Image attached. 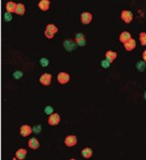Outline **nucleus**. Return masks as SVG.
Masks as SVG:
<instances>
[{"instance_id":"20e7f679","label":"nucleus","mask_w":146,"mask_h":160,"mask_svg":"<svg viewBox=\"0 0 146 160\" xmlns=\"http://www.w3.org/2000/svg\"><path fill=\"white\" fill-rule=\"evenodd\" d=\"M48 125L50 126H57V125L60 124L61 122V117H60L59 113H52L48 118Z\"/></svg>"},{"instance_id":"f8f14e48","label":"nucleus","mask_w":146,"mask_h":160,"mask_svg":"<svg viewBox=\"0 0 146 160\" xmlns=\"http://www.w3.org/2000/svg\"><path fill=\"white\" fill-rule=\"evenodd\" d=\"M130 39H132L131 34H130V32H123L119 37V40L121 43H126V42L129 41Z\"/></svg>"},{"instance_id":"6ab92c4d","label":"nucleus","mask_w":146,"mask_h":160,"mask_svg":"<svg viewBox=\"0 0 146 160\" xmlns=\"http://www.w3.org/2000/svg\"><path fill=\"white\" fill-rule=\"evenodd\" d=\"M64 47H66L67 49H68L69 51H71V50H73V48H75V43H74L72 40H68V41H66L64 42Z\"/></svg>"},{"instance_id":"a211bd4d","label":"nucleus","mask_w":146,"mask_h":160,"mask_svg":"<svg viewBox=\"0 0 146 160\" xmlns=\"http://www.w3.org/2000/svg\"><path fill=\"white\" fill-rule=\"evenodd\" d=\"M82 155H83V157H85V158H90V157H92V155H93V150L89 147L85 148V149L82 150Z\"/></svg>"},{"instance_id":"2eb2a0df","label":"nucleus","mask_w":146,"mask_h":160,"mask_svg":"<svg viewBox=\"0 0 146 160\" xmlns=\"http://www.w3.org/2000/svg\"><path fill=\"white\" fill-rule=\"evenodd\" d=\"M16 7H17V4H15L14 2H7L6 3V10H7L8 13L11 12H15L16 11Z\"/></svg>"},{"instance_id":"7ed1b4c3","label":"nucleus","mask_w":146,"mask_h":160,"mask_svg":"<svg viewBox=\"0 0 146 160\" xmlns=\"http://www.w3.org/2000/svg\"><path fill=\"white\" fill-rule=\"evenodd\" d=\"M52 74L45 73V74H43V75L40 76V78H39V82H40L43 85L48 86V85H50V83H52Z\"/></svg>"},{"instance_id":"9d476101","label":"nucleus","mask_w":146,"mask_h":160,"mask_svg":"<svg viewBox=\"0 0 146 160\" xmlns=\"http://www.w3.org/2000/svg\"><path fill=\"white\" fill-rule=\"evenodd\" d=\"M50 1H48V0H41V1H39V3H38L39 9L43 11L48 10V9H50Z\"/></svg>"},{"instance_id":"dca6fc26","label":"nucleus","mask_w":146,"mask_h":160,"mask_svg":"<svg viewBox=\"0 0 146 160\" xmlns=\"http://www.w3.org/2000/svg\"><path fill=\"white\" fill-rule=\"evenodd\" d=\"M16 14L18 15H23L25 13V6L24 4L22 3H18L17 4V7H16V11H15Z\"/></svg>"},{"instance_id":"9b49d317","label":"nucleus","mask_w":146,"mask_h":160,"mask_svg":"<svg viewBox=\"0 0 146 160\" xmlns=\"http://www.w3.org/2000/svg\"><path fill=\"white\" fill-rule=\"evenodd\" d=\"M116 58H117V53L116 52H113V51H107L106 52V59H107L108 62L112 63Z\"/></svg>"},{"instance_id":"39448f33","label":"nucleus","mask_w":146,"mask_h":160,"mask_svg":"<svg viewBox=\"0 0 146 160\" xmlns=\"http://www.w3.org/2000/svg\"><path fill=\"white\" fill-rule=\"evenodd\" d=\"M77 142H78L77 137L75 135H69L64 139V144H66V146H68V147H74V146L77 144Z\"/></svg>"},{"instance_id":"f03ea898","label":"nucleus","mask_w":146,"mask_h":160,"mask_svg":"<svg viewBox=\"0 0 146 160\" xmlns=\"http://www.w3.org/2000/svg\"><path fill=\"white\" fill-rule=\"evenodd\" d=\"M121 18L125 24H131L133 20V13L129 10H123L121 12Z\"/></svg>"},{"instance_id":"aec40b11","label":"nucleus","mask_w":146,"mask_h":160,"mask_svg":"<svg viewBox=\"0 0 146 160\" xmlns=\"http://www.w3.org/2000/svg\"><path fill=\"white\" fill-rule=\"evenodd\" d=\"M140 43L142 46H146V32H141L140 34Z\"/></svg>"},{"instance_id":"4be33fe9","label":"nucleus","mask_w":146,"mask_h":160,"mask_svg":"<svg viewBox=\"0 0 146 160\" xmlns=\"http://www.w3.org/2000/svg\"><path fill=\"white\" fill-rule=\"evenodd\" d=\"M45 112H46V113L50 115V113H52V108H50V106H47V108H45Z\"/></svg>"},{"instance_id":"5701e85b","label":"nucleus","mask_w":146,"mask_h":160,"mask_svg":"<svg viewBox=\"0 0 146 160\" xmlns=\"http://www.w3.org/2000/svg\"><path fill=\"white\" fill-rule=\"evenodd\" d=\"M109 63H110V62H106V61H102V66L103 67H106V68H107V67H109Z\"/></svg>"},{"instance_id":"412c9836","label":"nucleus","mask_w":146,"mask_h":160,"mask_svg":"<svg viewBox=\"0 0 146 160\" xmlns=\"http://www.w3.org/2000/svg\"><path fill=\"white\" fill-rule=\"evenodd\" d=\"M40 63H41V65H43V67H46V66H47V64H48V60H46V59L43 58V59L40 60Z\"/></svg>"},{"instance_id":"393cba45","label":"nucleus","mask_w":146,"mask_h":160,"mask_svg":"<svg viewBox=\"0 0 146 160\" xmlns=\"http://www.w3.org/2000/svg\"><path fill=\"white\" fill-rule=\"evenodd\" d=\"M142 58H143V60H144V61L146 62V51H144V52H143V54H142Z\"/></svg>"},{"instance_id":"0eeeda50","label":"nucleus","mask_w":146,"mask_h":160,"mask_svg":"<svg viewBox=\"0 0 146 160\" xmlns=\"http://www.w3.org/2000/svg\"><path fill=\"white\" fill-rule=\"evenodd\" d=\"M57 81L61 84H67L69 81V75L67 72H60L57 74Z\"/></svg>"},{"instance_id":"423d86ee","label":"nucleus","mask_w":146,"mask_h":160,"mask_svg":"<svg viewBox=\"0 0 146 160\" xmlns=\"http://www.w3.org/2000/svg\"><path fill=\"white\" fill-rule=\"evenodd\" d=\"M93 19V14L91 12H83L82 14H81V22H82V24H91Z\"/></svg>"},{"instance_id":"f3484780","label":"nucleus","mask_w":146,"mask_h":160,"mask_svg":"<svg viewBox=\"0 0 146 160\" xmlns=\"http://www.w3.org/2000/svg\"><path fill=\"white\" fill-rule=\"evenodd\" d=\"M76 42L79 46H85L86 40H85V36L83 34H77V38H76Z\"/></svg>"},{"instance_id":"6e6552de","label":"nucleus","mask_w":146,"mask_h":160,"mask_svg":"<svg viewBox=\"0 0 146 160\" xmlns=\"http://www.w3.org/2000/svg\"><path fill=\"white\" fill-rule=\"evenodd\" d=\"M32 133V129L28 125H22L20 127V135L22 137H27Z\"/></svg>"},{"instance_id":"f257e3e1","label":"nucleus","mask_w":146,"mask_h":160,"mask_svg":"<svg viewBox=\"0 0 146 160\" xmlns=\"http://www.w3.org/2000/svg\"><path fill=\"white\" fill-rule=\"evenodd\" d=\"M59 32V29H57V25L55 24H47L45 27V36L46 37L47 39H50V40H52V38H54L55 34H57V32Z\"/></svg>"},{"instance_id":"b1692460","label":"nucleus","mask_w":146,"mask_h":160,"mask_svg":"<svg viewBox=\"0 0 146 160\" xmlns=\"http://www.w3.org/2000/svg\"><path fill=\"white\" fill-rule=\"evenodd\" d=\"M5 19H6V20H10V19H11L10 13H6V14H5Z\"/></svg>"},{"instance_id":"4468645a","label":"nucleus","mask_w":146,"mask_h":160,"mask_svg":"<svg viewBox=\"0 0 146 160\" xmlns=\"http://www.w3.org/2000/svg\"><path fill=\"white\" fill-rule=\"evenodd\" d=\"M28 146H29V148H31V149H33V150L38 149L39 147L38 140L36 138H31L30 140L28 141Z\"/></svg>"},{"instance_id":"1a4fd4ad","label":"nucleus","mask_w":146,"mask_h":160,"mask_svg":"<svg viewBox=\"0 0 146 160\" xmlns=\"http://www.w3.org/2000/svg\"><path fill=\"white\" fill-rule=\"evenodd\" d=\"M124 48L126 51L130 52V51H133L134 49L136 48V42L133 39H130L129 41H127L126 43H124Z\"/></svg>"},{"instance_id":"ddd939ff","label":"nucleus","mask_w":146,"mask_h":160,"mask_svg":"<svg viewBox=\"0 0 146 160\" xmlns=\"http://www.w3.org/2000/svg\"><path fill=\"white\" fill-rule=\"evenodd\" d=\"M26 154H27V151H26V150H25V149H22V148H20V149H18L17 151H16L15 156H16V158H17V159L22 160V159H24L25 157H26Z\"/></svg>"}]
</instances>
